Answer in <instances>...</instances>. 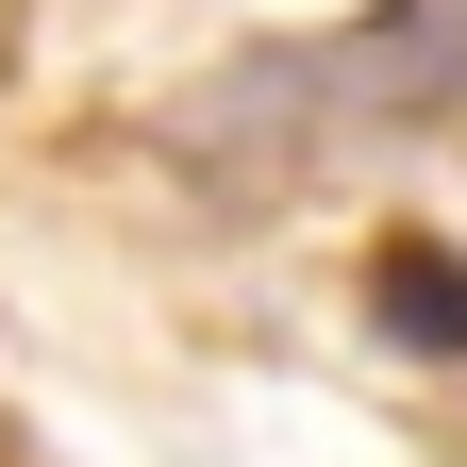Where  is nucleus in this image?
I'll use <instances>...</instances> for the list:
<instances>
[{
  "label": "nucleus",
  "instance_id": "1",
  "mask_svg": "<svg viewBox=\"0 0 467 467\" xmlns=\"http://www.w3.org/2000/svg\"><path fill=\"white\" fill-rule=\"evenodd\" d=\"M334 84L368 100V117H400V134L467 117V0H384V17L334 50Z\"/></svg>",
  "mask_w": 467,
  "mask_h": 467
},
{
  "label": "nucleus",
  "instance_id": "2",
  "mask_svg": "<svg viewBox=\"0 0 467 467\" xmlns=\"http://www.w3.org/2000/svg\"><path fill=\"white\" fill-rule=\"evenodd\" d=\"M368 334H400L418 368H467V251L384 234V251H368Z\"/></svg>",
  "mask_w": 467,
  "mask_h": 467
}]
</instances>
